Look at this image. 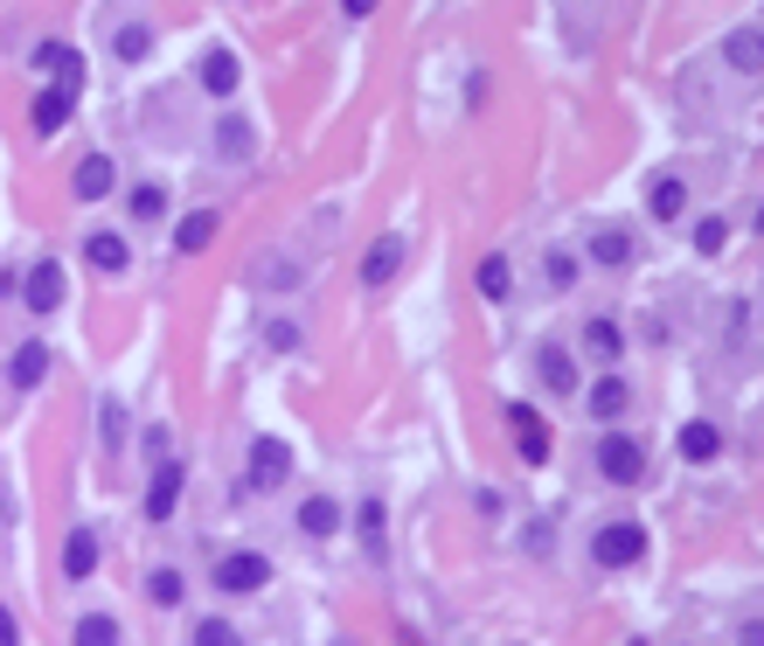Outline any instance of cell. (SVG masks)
I'll return each mask as SVG.
<instances>
[{
    "instance_id": "603a6c76",
    "label": "cell",
    "mask_w": 764,
    "mask_h": 646,
    "mask_svg": "<svg viewBox=\"0 0 764 646\" xmlns=\"http://www.w3.org/2000/svg\"><path fill=\"white\" fill-rule=\"evenodd\" d=\"M730 63H736V70H751V76L764 70V49H757V29H736V35H730Z\"/></svg>"
},
{
    "instance_id": "e575fe53",
    "label": "cell",
    "mask_w": 764,
    "mask_h": 646,
    "mask_svg": "<svg viewBox=\"0 0 764 646\" xmlns=\"http://www.w3.org/2000/svg\"><path fill=\"white\" fill-rule=\"evenodd\" d=\"M0 646H21V626H14V612L0 605Z\"/></svg>"
},
{
    "instance_id": "52a82bcc",
    "label": "cell",
    "mask_w": 764,
    "mask_h": 646,
    "mask_svg": "<svg viewBox=\"0 0 764 646\" xmlns=\"http://www.w3.org/2000/svg\"><path fill=\"white\" fill-rule=\"evenodd\" d=\"M57 306H63V265L42 257V265L29 271V314H57Z\"/></svg>"
},
{
    "instance_id": "8992f818",
    "label": "cell",
    "mask_w": 764,
    "mask_h": 646,
    "mask_svg": "<svg viewBox=\"0 0 764 646\" xmlns=\"http://www.w3.org/2000/svg\"><path fill=\"white\" fill-rule=\"evenodd\" d=\"M35 70H57L70 98L84 91V57H77V49H63V42H42V49H35Z\"/></svg>"
},
{
    "instance_id": "4316f807",
    "label": "cell",
    "mask_w": 764,
    "mask_h": 646,
    "mask_svg": "<svg viewBox=\"0 0 764 646\" xmlns=\"http://www.w3.org/2000/svg\"><path fill=\"white\" fill-rule=\"evenodd\" d=\"M146 49H153V29H146V21H125V29H119V57H146Z\"/></svg>"
},
{
    "instance_id": "7a4b0ae2",
    "label": "cell",
    "mask_w": 764,
    "mask_h": 646,
    "mask_svg": "<svg viewBox=\"0 0 764 646\" xmlns=\"http://www.w3.org/2000/svg\"><path fill=\"white\" fill-rule=\"evenodd\" d=\"M591 556L604 563V571H625V563L646 556V529H640V522H604V529L591 535Z\"/></svg>"
},
{
    "instance_id": "9c48e42d",
    "label": "cell",
    "mask_w": 764,
    "mask_h": 646,
    "mask_svg": "<svg viewBox=\"0 0 764 646\" xmlns=\"http://www.w3.org/2000/svg\"><path fill=\"white\" fill-rule=\"evenodd\" d=\"M181 480H189L181 466H161V473H153V486H146V522H167V514H174V501H181Z\"/></svg>"
},
{
    "instance_id": "277c9868",
    "label": "cell",
    "mask_w": 764,
    "mask_h": 646,
    "mask_svg": "<svg viewBox=\"0 0 764 646\" xmlns=\"http://www.w3.org/2000/svg\"><path fill=\"white\" fill-rule=\"evenodd\" d=\"M285 473H293V445H285V438H257V445H251V486L272 494Z\"/></svg>"
},
{
    "instance_id": "83f0119b",
    "label": "cell",
    "mask_w": 764,
    "mask_h": 646,
    "mask_svg": "<svg viewBox=\"0 0 764 646\" xmlns=\"http://www.w3.org/2000/svg\"><path fill=\"white\" fill-rule=\"evenodd\" d=\"M146 598H153V605H181V577H174V571H153V577H146Z\"/></svg>"
},
{
    "instance_id": "6da1fadb",
    "label": "cell",
    "mask_w": 764,
    "mask_h": 646,
    "mask_svg": "<svg viewBox=\"0 0 764 646\" xmlns=\"http://www.w3.org/2000/svg\"><path fill=\"white\" fill-rule=\"evenodd\" d=\"M598 473L612 480V486H640V480H646V445H640L632 431H612V438L598 445Z\"/></svg>"
},
{
    "instance_id": "ac0fdd59",
    "label": "cell",
    "mask_w": 764,
    "mask_h": 646,
    "mask_svg": "<svg viewBox=\"0 0 764 646\" xmlns=\"http://www.w3.org/2000/svg\"><path fill=\"white\" fill-rule=\"evenodd\" d=\"M84 257H91L98 271H119V265H125V237H112V229H98V237L84 244Z\"/></svg>"
},
{
    "instance_id": "8fae6325",
    "label": "cell",
    "mask_w": 764,
    "mask_h": 646,
    "mask_svg": "<svg viewBox=\"0 0 764 646\" xmlns=\"http://www.w3.org/2000/svg\"><path fill=\"white\" fill-rule=\"evenodd\" d=\"M70 188H77V202H98L104 188H112V161H104V153H84V167H77Z\"/></svg>"
},
{
    "instance_id": "9a60e30c",
    "label": "cell",
    "mask_w": 764,
    "mask_h": 646,
    "mask_svg": "<svg viewBox=\"0 0 764 646\" xmlns=\"http://www.w3.org/2000/svg\"><path fill=\"white\" fill-rule=\"evenodd\" d=\"M646 209H653V216H661V223H674L681 209H689V188H681V181H674V174H668V181H653V202H646Z\"/></svg>"
},
{
    "instance_id": "484cf974",
    "label": "cell",
    "mask_w": 764,
    "mask_h": 646,
    "mask_svg": "<svg viewBox=\"0 0 764 646\" xmlns=\"http://www.w3.org/2000/svg\"><path fill=\"white\" fill-rule=\"evenodd\" d=\"M584 348H591L598 361H619V327H612V320H591V327H584Z\"/></svg>"
},
{
    "instance_id": "ffe728a7",
    "label": "cell",
    "mask_w": 764,
    "mask_h": 646,
    "mask_svg": "<svg viewBox=\"0 0 764 646\" xmlns=\"http://www.w3.org/2000/svg\"><path fill=\"white\" fill-rule=\"evenodd\" d=\"M202 84L216 91V98H230V91H236V57H230V49H216V57L202 63Z\"/></svg>"
},
{
    "instance_id": "7402d4cb",
    "label": "cell",
    "mask_w": 764,
    "mask_h": 646,
    "mask_svg": "<svg viewBox=\"0 0 764 646\" xmlns=\"http://www.w3.org/2000/svg\"><path fill=\"white\" fill-rule=\"evenodd\" d=\"M208 237H216V216H208V209H202V216H189V223H181V229H174V250H189V257H195V250H202Z\"/></svg>"
},
{
    "instance_id": "1f68e13d",
    "label": "cell",
    "mask_w": 764,
    "mask_h": 646,
    "mask_svg": "<svg viewBox=\"0 0 764 646\" xmlns=\"http://www.w3.org/2000/svg\"><path fill=\"white\" fill-rule=\"evenodd\" d=\"M355 522H361V542H383V507H376V501H361Z\"/></svg>"
},
{
    "instance_id": "cb8c5ba5",
    "label": "cell",
    "mask_w": 764,
    "mask_h": 646,
    "mask_svg": "<svg viewBox=\"0 0 764 646\" xmlns=\"http://www.w3.org/2000/svg\"><path fill=\"white\" fill-rule=\"evenodd\" d=\"M542 382H549V390H577V369H570L563 348H542Z\"/></svg>"
},
{
    "instance_id": "836d02e7",
    "label": "cell",
    "mask_w": 764,
    "mask_h": 646,
    "mask_svg": "<svg viewBox=\"0 0 764 646\" xmlns=\"http://www.w3.org/2000/svg\"><path fill=\"white\" fill-rule=\"evenodd\" d=\"M723 237H730V229H723V223H716V216H709V223H702V229H695V244H702V250H723Z\"/></svg>"
},
{
    "instance_id": "30bf717a",
    "label": "cell",
    "mask_w": 764,
    "mask_h": 646,
    "mask_svg": "<svg viewBox=\"0 0 764 646\" xmlns=\"http://www.w3.org/2000/svg\"><path fill=\"white\" fill-rule=\"evenodd\" d=\"M625 403H632V390H625V376H598L591 382V418H625Z\"/></svg>"
},
{
    "instance_id": "4fadbf2b",
    "label": "cell",
    "mask_w": 764,
    "mask_h": 646,
    "mask_svg": "<svg viewBox=\"0 0 764 646\" xmlns=\"http://www.w3.org/2000/svg\"><path fill=\"white\" fill-rule=\"evenodd\" d=\"M70 105H77V98H70L63 84H57V91H42V98H35V133H57V125L70 119Z\"/></svg>"
},
{
    "instance_id": "f546056e",
    "label": "cell",
    "mask_w": 764,
    "mask_h": 646,
    "mask_svg": "<svg viewBox=\"0 0 764 646\" xmlns=\"http://www.w3.org/2000/svg\"><path fill=\"white\" fill-rule=\"evenodd\" d=\"M125 209H133L140 223H153V216L167 209V195H161V188H133V202H125Z\"/></svg>"
},
{
    "instance_id": "44dd1931",
    "label": "cell",
    "mask_w": 764,
    "mask_h": 646,
    "mask_svg": "<svg viewBox=\"0 0 764 646\" xmlns=\"http://www.w3.org/2000/svg\"><path fill=\"white\" fill-rule=\"evenodd\" d=\"M77 646H119V618H104V612L77 618Z\"/></svg>"
},
{
    "instance_id": "5bb4252c",
    "label": "cell",
    "mask_w": 764,
    "mask_h": 646,
    "mask_svg": "<svg viewBox=\"0 0 764 646\" xmlns=\"http://www.w3.org/2000/svg\"><path fill=\"white\" fill-rule=\"evenodd\" d=\"M8 376H14V390H35V382L49 376V355H42V348H14V361H8Z\"/></svg>"
},
{
    "instance_id": "ba28073f",
    "label": "cell",
    "mask_w": 764,
    "mask_h": 646,
    "mask_svg": "<svg viewBox=\"0 0 764 646\" xmlns=\"http://www.w3.org/2000/svg\"><path fill=\"white\" fill-rule=\"evenodd\" d=\"M397 265H404V237H376V244H368V257H361V286L397 278Z\"/></svg>"
},
{
    "instance_id": "2e32d148",
    "label": "cell",
    "mask_w": 764,
    "mask_h": 646,
    "mask_svg": "<svg viewBox=\"0 0 764 646\" xmlns=\"http://www.w3.org/2000/svg\"><path fill=\"white\" fill-rule=\"evenodd\" d=\"M299 529H306V535H334V529H340V507H334L327 494H313V501L299 507Z\"/></svg>"
},
{
    "instance_id": "4dcf8cb0",
    "label": "cell",
    "mask_w": 764,
    "mask_h": 646,
    "mask_svg": "<svg viewBox=\"0 0 764 646\" xmlns=\"http://www.w3.org/2000/svg\"><path fill=\"white\" fill-rule=\"evenodd\" d=\"M480 293H487V299L508 293V265H500V257H487V265H480Z\"/></svg>"
},
{
    "instance_id": "e0dca14e",
    "label": "cell",
    "mask_w": 764,
    "mask_h": 646,
    "mask_svg": "<svg viewBox=\"0 0 764 646\" xmlns=\"http://www.w3.org/2000/svg\"><path fill=\"white\" fill-rule=\"evenodd\" d=\"M716 445H723V438H716V424H681V459H716Z\"/></svg>"
},
{
    "instance_id": "f1b7e54d",
    "label": "cell",
    "mask_w": 764,
    "mask_h": 646,
    "mask_svg": "<svg viewBox=\"0 0 764 646\" xmlns=\"http://www.w3.org/2000/svg\"><path fill=\"white\" fill-rule=\"evenodd\" d=\"M195 646H244V639H236V626H223V618H202V626H195Z\"/></svg>"
},
{
    "instance_id": "5b68a950",
    "label": "cell",
    "mask_w": 764,
    "mask_h": 646,
    "mask_svg": "<svg viewBox=\"0 0 764 646\" xmlns=\"http://www.w3.org/2000/svg\"><path fill=\"white\" fill-rule=\"evenodd\" d=\"M508 424H515V445H521V459H529V466H542V459H549V424H542V410H529V403H508Z\"/></svg>"
},
{
    "instance_id": "d6a6232c",
    "label": "cell",
    "mask_w": 764,
    "mask_h": 646,
    "mask_svg": "<svg viewBox=\"0 0 764 646\" xmlns=\"http://www.w3.org/2000/svg\"><path fill=\"white\" fill-rule=\"evenodd\" d=\"M265 341H272V348H299V327H293V320H272Z\"/></svg>"
},
{
    "instance_id": "d4e9b609",
    "label": "cell",
    "mask_w": 764,
    "mask_h": 646,
    "mask_svg": "<svg viewBox=\"0 0 764 646\" xmlns=\"http://www.w3.org/2000/svg\"><path fill=\"white\" fill-rule=\"evenodd\" d=\"M216 140H223V153H230V161H244L257 133H251V119H223V125H216Z\"/></svg>"
},
{
    "instance_id": "3957f363",
    "label": "cell",
    "mask_w": 764,
    "mask_h": 646,
    "mask_svg": "<svg viewBox=\"0 0 764 646\" xmlns=\"http://www.w3.org/2000/svg\"><path fill=\"white\" fill-rule=\"evenodd\" d=\"M272 584V563L257 556V550H236L216 563V591H230V598H251V591H265Z\"/></svg>"
},
{
    "instance_id": "7c38bea8",
    "label": "cell",
    "mask_w": 764,
    "mask_h": 646,
    "mask_svg": "<svg viewBox=\"0 0 764 646\" xmlns=\"http://www.w3.org/2000/svg\"><path fill=\"white\" fill-rule=\"evenodd\" d=\"M63 571H70V577H91V571H98V535H91V529H77V535H70Z\"/></svg>"
},
{
    "instance_id": "d6986e66",
    "label": "cell",
    "mask_w": 764,
    "mask_h": 646,
    "mask_svg": "<svg viewBox=\"0 0 764 646\" xmlns=\"http://www.w3.org/2000/svg\"><path fill=\"white\" fill-rule=\"evenodd\" d=\"M591 257H598V265H625V257H632V237H625V229H598V237H591Z\"/></svg>"
}]
</instances>
